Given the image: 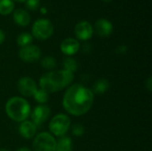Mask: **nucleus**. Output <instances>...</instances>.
Instances as JSON below:
<instances>
[{
	"label": "nucleus",
	"mask_w": 152,
	"mask_h": 151,
	"mask_svg": "<svg viewBox=\"0 0 152 151\" xmlns=\"http://www.w3.org/2000/svg\"><path fill=\"white\" fill-rule=\"evenodd\" d=\"M94 101V94L91 89L81 84H73L63 95L62 107L69 115L81 117L91 109Z\"/></svg>",
	"instance_id": "nucleus-1"
},
{
	"label": "nucleus",
	"mask_w": 152,
	"mask_h": 151,
	"mask_svg": "<svg viewBox=\"0 0 152 151\" xmlns=\"http://www.w3.org/2000/svg\"><path fill=\"white\" fill-rule=\"evenodd\" d=\"M74 79V73L65 69L51 70L44 74L39 79L40 89L48 93H57L69 86Z\"/></svg>",
	"instance_id": "nucleus-2"
},
{
	"label": "nucleus",
	"mask_w": 152,
	"mask_h": 151,
	"mask_svg": "<svg viewBox=\"0 0 152 151\" xmlns=\"http://www.w3.org/2000/svg\"><path fill=\"white\" fill-rule=\"evenodd\" d=\"M5 113L7 117L14 122L21 123L30 116L31 107L29 102L20 96H13L5 103Z\"/></svg>",
	"instance_id": "nucleus-3"
},
{
	"label": "nucleus",
	"mask_w": 152,
	"mask_h": 151,
	"mask_svg": "<svg viewBox=\"0 0 152 151\" xmlns=\"http://www.w3.org/2000/svg\"><path fill=\"white\" fill-rule=\"evenodd\" d=\"M70 125L71 121L69 117L66 114L60 113L56 114L51 119L49 123V130L51 132V134L60 138L66 135L70 128Z\"/></svg>",
	"instance_id": "nucleus-4"
},
{
	"label": "nucleus",
	"mask_w": 152,
	"mask_h": 151,
	"mask_svg": "<svg viewBox=\"0 0 152 151\" xmlns=\"http://www.w3.org/2000/svg\"><path fill=\"white\" fill-rule=\"evenodd\" d=\"M32 36L38 40H46L53 34V25L47 19H38L32 25Z\"/></svg>",
	"instance_id": "nucleus-5"
},
{
	"label": "nucleus",
	"mask_w": 152,
	"mask_h": 151,
	"mask_svg": "<svg viewBox=\"0 0 152 151\" xmlns=\"http://www.w3.org/2000/svg\"><path fill=\"white\" fill-rule=\"evenodd\" d=\"M56 140L53 134L47 132H42L34 138L32 149L33 151H55Z\"/></svg>",
	"instance_id": "nucleus-6"
},
{
	"label": "nucleus",
	"mask_w": 152,
	"mask_h": 151,
	"mask_svg": "<svg viewBox=\"0 0 152 151\" xmlns=\"http://www.w3.org/2000/svg\"><path fill=\"white\" fill-rule=\"evenodd\" d=\"M19 58L27 63L36 62L41 57V50L35 44H28L24 47H20L19 50Z\"/></svg>",
	"instance_id": "nucleus-7"
},
{
	"label": "nucleus",
	"mask_w": 152,
	"mask_h": 151,
	"mask_svg": "<svg viewBox=\"0 0 152 151\" xmlns=\"http://www.w3.org/2000/svg\"><path fill=\"white\" fill-rule=\"evenodd\" d=\"M19 93L24 97H31L37 90V85L35 80L30 77H21L17 83Z\"/></svg>",
	"instance_id": "nucleus-8"
},
{
	"label": "nucleus",
	"mask_w": 152,
	"mask_h": 151,
	"mask_svg": "<svg viewBox=\"0 0 152 151\" xmlns=\"http://www.w3.org/2000/svg\"><path fill=\"white\" fill-rule=\"evenodd\" d=\"M51 114V109L46 104H38L30 112L31 121L37 125L40 126L43 125L49 117Z\"/></svg>",
	"instance_id": "nucleus-9"
},
{
	"label": "nucleus",
	"mask_w": 152,
	"mask_h": 151,
	"mask_svg": "<svg viewBox=\"0 0 152 151\" xmlns=\"http://www.w3.org/2000/svg\"><path fill=\"white\" fill-rule=\"evenodd\" d=\"M94 29L93 25L86 20L78 22L74 28V32L77 38L82 41H87L90 38H92L94 35Z\"/></svg>",
	"instance_id": "nucleus-10"
},
{
	"label": "nucleus",
	"mask_w": 152,
	"mask_h": 151,
	"mask_svg": "<svg viewBox=\"0 0 152 151\" xmlns=\"http://www.w3.org/2000/svg\"><path fill=\"white\" fill-rule=\"evenodd\" d=\"M60 48L63 54H65L68 57H70L76 54L79 51L80 44L77 39L72 37H68L61 43Z\"/></svg>",
	"instance_id": "nucleus-11"
},
{
	"label": "nucleus",
	"mask_w": 152,
	"mask_h": 151,
	"mask_svg": "<svg viewBox=\"0 0 152 151\" xmlns=\"http://www.w3.org/2000/svg\"><path fill=\"white\" fill-rule=\"evenodd\" d=\"M96 33L102 37H107L113 32V25L107 19L101 18L95 21L94 28Z\"/></svg>",
	"instance_id": "nucleus-12"
},
{
	"label": "nucleus",
	"mask_w": 152,
	"mask_h": 151,
	"mask_svg": "<svg viewBox=\"0 0 152 151\" xmlns=\"http://www.w3.org/2000/svg\"><path fill=\"white\" fill-rule=\"evenodd\" d=\"M37 126L29 120H25L21 122L19 125V133L24 139L29 140L36 136Z\"/></svg>",
	"instance_id": "nucleus-13"
},
{
	"label": "nucleus",
	"mask_w": 152,
	"mask_h": 151,
	"mask_svg": "<svg viewBox=\"0 0 152 151\" xmlns=\"http://www.w3.org/2000/svg\"><path fill=\"white\" fill-rule=\"evenodd\" d=\"M13 20L20 27H27L31 20L30 15L24 9L19 8L13 12Z\"/></svg>",
	"instance_id": "nucleus-14"
},
{
	"label": "nucleus",
	"mask_w": 152,
	"mask_h": 151,
	"mask_svg": "<svg viewBox=\"0 0 152 151\" xmlns=\"http://www.w3.org/2000/svg\"><path fill=\"white\" fill-rule=\"evenodd\" d=\"M110 82L106 78H99L95 81L91 89L94 94H103L110 89Z\"/></svg>",
	"instance_id": "nucleus-15"
},
{
	"label": "nucleus",
	"mask_w": 152,
	"mask_h": 151,
	"mask_svg": "<svg viewBox=\"0 0 152 151\" xmlns=\"http://www.w3.org/2000/svg\"><path fill=\"white\" fill-rule=\"evenodd\" d=\"M73 150V142L70 137L62 136L60 137L56 141V148L55 151H72Z\"/></svg>",
	"instance_id": "nucleus-16"
},
{
	"label": "nucleus",
	"mask_w": 152,
	"mask_h": 151,
	"mask_svg": "<svg viewBox=\"0 0 152 151\" xmlns=\"http://www.w3.org/2000/svg\"><path fill=\"white\" fill-rule=\"evenodd\" d=\"M14 10V3L12 0H0V14L8 15Z\"/></svg>",
	"instance_id": "nucleus-17"
},
{
	"label": "nucleus",
	"mask_w": 152,
	"mask_h": 151,
	"mask_svg": "<svg viewBox=\"0 0 152 151\" xmlns=\"http://www.w3.org/2000/svg\"><path fill=\"white\" fill-rule=\"evenodd\" d=\"M62 66H63V69H65V70H68L71 73H74L77 70V68H78V63L77 61L72 58V57H67L63 60V62H62Z\"/></svg>",
	"instance_id": "nucleus-18"
},
{
	"label": "nucleus",
	"mask_w": 152,
	"mask_h": 151,
	"mask_svg": "<svg viewBox=\"0 0 152 151\" xmlns=\"http://www.w3.org/2000/svg\"><path fill=\"white\" fill-rule=\"evenodd\" d=\"M43 69L47 70H53L57 67V61L53 56H45L41 60L40 62Z\"/></svg>",
	"instance_id": "nucleus-19"
},
{
	"label": "nucleus",
	"mask_w": 152,
	"mask_h": 151,
	"mask_svg": "<svg viewBox=\"0 0 152 151\" xmlns=\"http://www.w3.org/2000/svg\"><path fill=\"white\" fill-rule=\"evenodd\" d=\"M32 41H33V36L30 33L28 32H23L20 34L17 37V44L20 47H24L28 44H31Z\"/></svg>",
	"instance_id": "nucleus-20"
},
{
	"label": "nucleus",
	"mask_w": 152,
	"mask_h": 151,
	"mask_svg": "<svg viewBox=\"0 0 152 151\" xmlns=\"http://www.w3.org/2000/svg\"><path fill=\"white\" fill-rule=\"evenodd\" d=\"M32 97L38 104H46L49 100V93L42 89H37Z\"/></svg>",
	"instance_id": "nucleus-21"
},
{
	"label": "nucleus",
	"mask_w": 152,
	"mask_h": 151,
	"mask_svg": "<svg viewBox=\"0 0 152 151\" xmlns=\"http://www.w3.org/2000/svg\"><path fill=\"white\" fill-rule=\"evenodd\" d=\"M71 133L76 137H81L85 133V127L80 124H76L71 127Z\"/></svg>",
	"instance_id": "nucleus-22"
},
{
	"label": "nucleus",
	"mask_w": 152,
	"mask_h": 151,
	"mask_svg": "<svg viewBox=\"0 0 152 151\" xmlns=\"http://www.w3.org/2000/svg\"><path fill=\"white\" fill-rule=\"evenodd\" d=\"M40 1L39 0H27L26 6L30 11H37L39 8Z\"/></svg>",
	"instance_id": "nucleus-23"
},
{
	"label": "nucleus",
	"mask_w": 152,
	"mask_h": 151,
	"mask_svg": "<svg viewBox=\"0 0 152 151\" xmlns=\"http://www.w3.org/2000/svg\"><path fill=\"white\" fill-rule=\"evenodd\" d=\"M128 51V48L126 44H121V45H118L117 48H116V53L118 54H120V55H123V54H126Z\"/></svg>",
	"instance_id": "nucleus-24"
},
{
	"label": "nucleus",
	"mask_w": 152,
	"mask_h": 151,
	"mask_svg": "<svg viewBox=\"0 0 152 151\" xmlns=\"http://www.w3.org/2000/svg\"><path fill=\"white\" fill-rule=\"evenodd\" d=\"M145 88L147 89V91L149 93H151L152 92V77L150 76L147 80L145 81Z\"/></svg>",
	"instance_id": "nucleus-25"
},
{
	"label": "nucleus",
	"mask_w": 152,
	"mask_h": 151,
	"mask_svg": "<svg viewBox=\"0 0 152 151\" xmlns=\"http://www.w3.org/2000/svg\"><path fill=\"white\" fill-rule=\"evenodd\" d=\"M4 39H5V34L2 29H0V44L4 43Z\"/></svg>",
	"instance_id": "nucleus-26"
},
{
	"label": "nucleus",
	"mask_w": 152,
	"mask_h": 151,
	"mask_svg": "<svg viewBox=\"0 0 152 151\" xmlns=\"http://www.w3.org/2000/svg\"><path fill=\"white\" fill-rule=\"evenodd\" d=\"M15 151H30V150L28 148H27V147H21V148L18 149L17 150Z\"/></svg>",
	"instance_id": "nucleus-27"
},
{
	"label": "nucleus",
	"mask_w": 152,
	"mask_h": 151,
	"mask_svg": "<svg viewBox=\"0 0 152 151\" xmlns=\"http://www.w3.org/2000/svg\"><path fill=\"white\" fill-rule=\"evenodd\" d=\"M12 1H16V2H19V3H23V2H26L27 0H12Z\"/></svg>",
	"instance_id": "nucleus-28"
},
{
	"label": "nucleus",
	"mask_w": 152,
	"mask_h": 151,
	"mask_svg": "<svg viewBox=\"0 0 152 151\" xmlns=\"http://www.w3.org/2000/svg\"><path fill=\"white\" fill-rule=\"evenodd\" d=\"M41 11H42V13H46V9L42 8V9H41Z\"/></svg>",
	"instance_id": "nucleus-29"
},
{
	"label": "nucleus",
	"mask_w": 152,
	"mask_h": 151,
	"mask_svg": "<svg viewBox=\"0 0 152 151\" xmlns=\"http://www.w3.org/2000/svg\"><path fill=\"white\" fill-rule=\"evenodd\" d=\"M0 151H9L7 149H4V148H1L0 149Z\"/></svg>",
	"instance_id": "nucleus-30"
},
{
	"label": "nucleus",
	"mask_w": 152,
	"mask_h": 151,
	"mask_svg": "<svg viewBox=\"0 0 152 151\" xmlns=\"http://www.w3.org/2000/svg\"><path fill=\"white\" fill-rule=\"evenodd\" d=\"M102 1H104V2H110V1H112V0H102Z\"/></svg>",
	"instance_id": "nucleus-31"
}]
</instances>
